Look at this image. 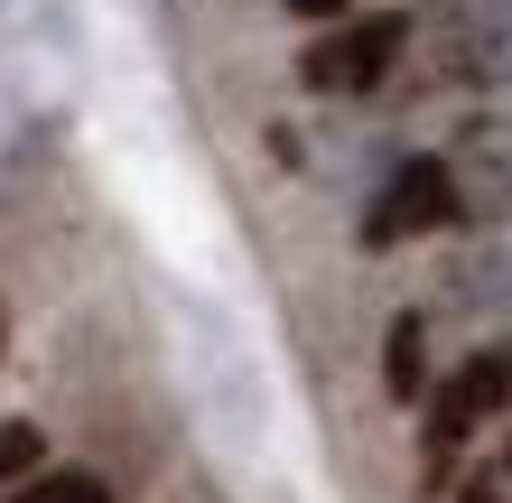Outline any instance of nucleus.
<instances>
[{"instance_id":"nucleus-2","label":"nucleus","mask_w":512,"mask_h":503,"mask_svg":"<svg viewBox=\"0 0 512 503\" xmlns=\"http://www.w3.org/2000/svg\"><path fill=\"white\" fill-rule=\"evenodd\" d=\"M429 47L447 84H512V0H447Z\"/></svg>"},{"instance_id":"nucleus-5","label":"nucleus","mask_w":512,"mask_h":503,"mask_svg":"<svg viewBox=\"0 0 512 503\" xmlns=\"http://www.w3.org/2000/svg\"><path fill=\"white\" fill-rule=\"evenodd\" d=\"M447 177H457L466 205H485V215L512 224V112H494V122H466L457 159H447Z\"/></svg>"},{"instance_id":"nucleus-10","label":"nucleus","mask_w":512,"mask_h":503,"mask_svg":"<svg viewBox=\"0 0 512 503\" xmlns=\"http://www.w3.org/2000/svg\"><path fill=\"white\" fill-rule=\"evenodd\" d=\"M289 10H298V19H345L354 0H289Z\"/></svg>"},{"instance_id":"nucleus-9","label":"nucleus","mask_w":512,"mask_h":503,"mask_svg":"<svg viewBox=\"0 0 512 503\" xmlns=\"http://www.w3.org/2000/svg\"><path fill=\"white\" fill-rule=\"evenodd\" d=\"M10 503H112V485H103V476H47V466H38Z\"/></svg>"},{"instance_id":"nucleus-7","label":"nucleus","mask_w":512,"mask_h":503,"mask_svg":"<svg viewBox=\"0 0 512 503\" xmlns=\"http://www.w3.org/2000/svg\"><path fill=\"white\" fill-rule=\"evenodd\" d=\"M457 289H466L475 308L512 317V224H503V233H485V243H475V252L457 261Z\"/></svg>"},{"instance_id":"nucleus-8","label":"nucleus","mask_w":512,"mask_h":503,"mask_svg":"<svg viewBox=\"0 0 512 503\" xmlns=\"http://www.w3.org/2000/svg\"><path fill=\"white\" fill-rule=\"evenodd\" d=\"M38 466H47V438L28 420H0V485H28Z\"/></svg>"},{"instance_id":"nucleus-3","label":"nucleus","mask_w":512,"mask_h":503,"mask_svg":"<svg viewBox=\"0 0 512 503\" xmlns=\"http://www.w3.org/2000/svg\"><path fill=\"white\" fill-rule=\"evenodd\" d=\"M401 47H410V19H401V10H382V19H345L336 38H317L308 56H298V75H308L317 94H373Z\"/></svg>"},{"instance_id":"nucleus-1","label":"nucleus","mask_w":512,"mask_h":503,"mask_svg":"<svg viewBox=\"0 0 512 503\" xmlns=\"http://www.w3.org/2000/svg\"><path fill=\"white\" fill-rule=\"evenodd\" d=\"M466 215V196H457V177H447V159H401L382 177V196H373V215H364V243H410V233H447Z\"/></svg>"},{"instance_id":"nucleus-6","label":"nucleus","mask_w":512,"mask_h":503,"mask_svg":"<svg viewBox=\"0 0 512 503\" xmlns=\"http://www.w3.org/2000/svg\"><path fill=\"white\" fill-rule=\"evenodd\" d=\"M382 392L391 401H429V327H419V317H391V336H382Z\"/></svg>"},{"instance_id":"nucleus-4","label":"nucleus","mask_w":512,"mask_h":503,"mask_svg":"<svg viewBox=\"0 0 512 503\" xmlns=\"http://www.w3.org/2000/svg\"><path fill=\"white\" fill-rule=\"evenodd\" d=\"M503 401H512V345H494V354H475V364L447 373V392L429 401V476H447V457H457Z\"/></svg>"}]
</instances>
